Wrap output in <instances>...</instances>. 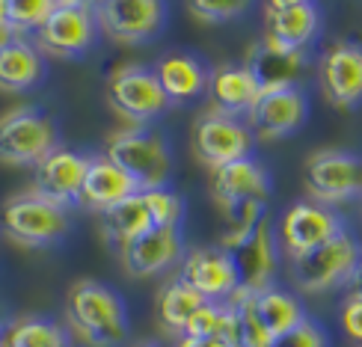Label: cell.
Here are the masks:
<instances>
[{
	"instance_id": "42",
	"label": "cell",
	"mask_w": 362,
	"mask_h": 347,
	"mask_svg": "<svg viewBox=\"0 0 362 347\" xmlns=\"http://www.w3.org/2000/svg\"><path fill=\"white\" fill-rule=\"evenodd\" d=\"M140 347H160V344H140Z\"/></svg>"
},
{
	"instance_id": "24",
	"label": "cell",
	"mask_w": 362,
	"mask_h": 347,
	"mask_svg": "<svg viewBox=\"0 0 362 347\" xmlns=\"http://www.w3.org/2000/svg\"><path fill=\"white\" fill-rule=\"evenodd\" d=\"M155 78L170 101H187L208 89V71L202 69L199 59H193L187 54L163 57L155 69Z\"/></svg>"
},
{
	"instance_id": "31",
	"label": "cell",
	"mask_w": 362,
	"mask_h": 347,
	"mask_svg": "<svg viewBox=\"0 0 362 347\" xmlns=\"http://www.w3.org/2000/svg\"><path fill=\"white\" fill-rule=\"evenodd\" d=\"M57 4L59 0H6V18L12 27V36L36 33Z\"/></svg>"
},
{
	"instance_id": "33",
	"label": "cell",
	"mask_w": 362,
	"mask_h": 347,
	"mask_svg": "<svg viewBox=\"0 0 362 347\" xmlns=\"http://www.w3.org/2000/svg\"><path fill=\"white\" fill-rule=\"evenodd\" d=\"M143 199L148 208V217H152V225L178 229L181 217H185V202H181L178 193H173L170 187H158V190H143Z\"/></svg>"
},
{
	"instance_id": "5",
	"label": "cell",
	"mask_w": 362,
	"mask_h": 347,
	"mask_svg": "<svg viewBox=\"0 0 362 347\" xmlns=\"http://www.w3.org/2000/svg\"><path fill=\"white\" fill-rule=\"evenodd\" d=\"M0 225L6 237L24 247H48L69 232V214L66 208L54 205L36 190L12 196L0 211Z\"/></svg>"
},
{
	"instance_id": "41",
	"label": "cell",
	"mask_w": 362,
	"mask_h": 347,
	"mask_svg": "<svg viewBox=\"0 0 362 347\" xmlns=\"http://www.w3.org/2000/svg\"><path fill=\"white\" fill-rule=\"evenodd\" d=\"M81 4H86V6H93V9H95V6L101 4V0H81Z\"/></svg>"
},
{
	"instance_id": "7",
	"label": "cell",
	"mask_w": 362,
	"mask_h": 347,
	"mask_svg": "<svg viewBox=\"0 0 362 347\" xmlns=\"http://www.w3.org/2000/svg\"><path fill=\"white\" fill-rule=\"evenodd\" d=\"M229 252L235 276H238V291L240 294H255L274 285L276 276V237H274V223L264 217L250 235H244L235 244L223 247Z\"/></svg>"
},
{
	"instance_id": "4",
	"label": "cell",
	"mask_w": 362,
	"mask_h": 347,
	"mask_svg": "<svg viewBox=\"0 0 362 347\" xmlns=\"http://www.w3.org/2000/svg\"><path fill=\"white\" fill-rule=\"evenodd\" d=\"M57 148V128L39 107H12L0 116V163L9 167H36Z\"/></svg>"
},
{
	"instance_id": "35",
	"label": "cell",
	"mask_w": 362,
	"mask_h": 347,
	"mask_svg": "<svg viewBox=\"0 0 362 347\" xmlns=\"http://www.w3.org/2000/svg\"><path fill=\"white\" fill-rule=\"evenodd\" d=\"M274 347H327V339L321 333V327L306 318L303 324H297L294 329L274 339Z\"/></svg>"
},
{
	"instance_id": "22",
	"label": "cell",
	"mask_w": 362,
	"mask_h": 347,
	"mask_svg": "<svg viewBox=\"0 0 362 347\" xmlns=\"http://www.w3.org/2000/svg\"><path fill=\"white\" fill-rule=\"evenodd\" d=\"M140 193V187L116 167V163L101 155V158H89V167H86V178H83V190H81V205H89L93 211L110 208L116 202L128 199V196Z\"/></svg>"
},
{
	"instance_id": "3",
	"label": "cell",
	"mask_w": 362,
	"mask_h": 347,
	"mask_svg": "<svg viewBox=\"0 0 362 347\" xmlns=\"http://www.w3.org/2000/svg\"><path fill=\"white\" fill-rule=\"evenodd\" d=\"M107 158L140 187V193L167 187L173 172L167 143L158 134H148L143 128L116 131L107 143Z\"/></svg>"
},
{
	"instance_id": "32",
	"label": "cell",
	"mask_w": 362,
	"mask_h": 347,
	"mask_svg": "<svg viewBox=\"0 0 362 347\" xmlns=\"http://www.w3.org/2000/svg\"><path fill=\"white\" fill-rule=\"evenodd\" d=\"M229 321H232V309H229V300L226 303H205L196 309V314L187 321L185 333L181 336H220L226 341V333H229Z\"/></svg>"
},
{
	"instance_id": "19",
	"label": "cell",
	"mask_w": 362,
	"mask_h": 347,
	"mask_svg": "<svg viewBox=\"0 0 362 347\" xmlns=\"http://www.w3.org/2000/svg\"><path fill=\"white\" fill-rule=\"evenodd\" d=\"M247 71L252 74L259 93H270V89H288L300 81L303 71V54L300 51H282L270 42H259L247 57Z\"/></svg>"
},
{
	"instance_id": "23",
	"label": "cell",
	"mask_w": 362,
	"mask_h": 347,
	"mask_svg": "<svg viewBox=\"0 0 362 347\" xmlns=\"http://www.w3.org/2000/svg\"><path fill=\"white\" fill-rule=\"evenodd\" d=\"M42 54L36 45L12 36L0 45V89L4 93H27L42 81Z\"/></svg>"
},
{
	"instance_id": "1",
	"label": "cell",
	"mask_w": 362,
	"mask_h": 347,
	"mask_svg": "<svg viewBox=\"0 0 362 347\" xmlns=\"http://www.w3.org/2000/svg\"><path fill=\"white\" fill-rule=\"evenodd\" d=\"M69 324L93 347H119L128 339V312L113 288L83 279L69 291Z\"/></svg>"
},
{
	"instance_id": "37",
	"label": "cell",
	"mask_w": 362,
	"mask_h": 347,
	"mask_svg": "<svg viewBox=\"0 0 362 347\" xmlns=\"http://www.w3.org/2000/svg\"><path fill=\"white\" fill-rule=\"evenodd\" d=\"M175 347H229L220 336H178Z\"/></svg>"
},
{
	"instance_id": "21",
	"label": "cell",
	"mask_w": 362,
	"mask_h": 347,
	"mask_svg": "<svg viewBox=\"0 0 362 347\" xmlns=\"http://www.w3.org/2000/svg\"><path fill=\"white\" fill-rule=\"evenodd\" d=\"M208 95L217 113L226 116H247L252 110L255 98H259V86H255L252 74L247 66H217L208 74Z\"/></svg>"
},
{
	"instance_id": "18",
	"label": "cell",
	"mask_w": 362,
	"mask_h": 347,
	"mask_svg": "<svg viewBox=\"0 0 362 347\" xmlns=\"http://www.w3.org/2000/svg\"><path fill=\"white\" fill-rule=\"evenodd\" d=\"M211 190H214V199L226 208L244 199H267L270 178L259 160L240 158L226 163V167L211 170Z\"/></svg>"
},
{
	"instance_id": "34",
	"label": "cell",
	"mask_w": 362,
	"mask_h": 347,
	"mask_svg": "<svg viewBox=\"0 0 362 347\" xmlns=\"http://www.w3.org/2000/svg\"><path fill=\"white\" fill-rule=\"evenodd\" d=\"M187 6L199 21L220 24L244 12L250 6V0H187Z\"/></svg>"
},
{
	"instance_id": "25",
	"label": "cell",
	"mask_w": 362,
	"mask_h": 347,
	"mask_svg": "<svg viewBox=\"0 0 362 347\" xmlns=\"http://www.w3.org/2000/svg\"><path fill=\"white\" fill-rule=\"evenodd\" d=\"M101 229L107 235V240H113L119 247L131 244L134 237H140L143 232L152 229V217H148L143 193H134L128 199L104 208L101 211Z\"/></svg>"
},
{
	"instance_id": "6",
	"label": "cell",
	"mask_w": 362,
	"mask_h": 347,
	"mask_svg": "<svg viewBox=\"0 0 362 347\" xmlns=\"http://www.w3.org/2000/svg\"><path fill=\"white\" fill-rule=\"evenodd\" d=\"M107 98L113 104V110L134 125H143L170 107V98L163 95L155 71H148L143 66L116 69L107 83Z\"/></svg>"
},
{
	"instance_id": "27",
	"label": "cell",
	"mask_w": 362,
	"mask_h": 347,
	"mask_svg": "<svg viewBox=\"0 0 362 347\" xmlns=\"http://www.w3.org/2000/svg\"><path fill=\"white\" fill-rule=\"evenodd\" d=\"M232 309V321H229V333H226V341L229 347H274V336L264 329L259 312H255L252 294H235L229 300Z\"/></svg>"
},
{
	"instance_id": "10",
	"label": "cell",
	"mask_w": 362,
	"mask_h": 347,
	"mask_svg": "<svg viewBox=\"0 0 362 347\" xmlns=\"http://www.w3.org/2000/svg\"><path fill=\"white\" fill-rule=\"evenodd\" d=\"M306 190L321 202L362 196V158L348 152H315L303 167Z\"/></svg>"
},
{
	"instance_id": "14",
	"label": "cell",
	"mask_w": 362,
	"mask_h": 347,
	"mask_svg": "<svg viewBox=\"0 0 362 347\" xmlns=\"http://www.w3.org/2000/svg\"><path fill=\"white\" fill-rule=\"evenodd\" d=\"M306 119V98L297 86L270 89L255 98L252 110L247 113V128L259 140H276L297 131Z\"/></svg>"
},
{
	"instance_id": "36",
	"label": "cell",
	"mask_w": 362,
	"mask_h": 347,
	"mask_svg": "<svg viewBox=\"0 0 362 347\" xmlns=\"http://www.w3.org/2000/svg\"><path fill=\"white\" fill-rule=\"evenodd\" d=\"M341 329L351 341L362 344V300L359 297H348L341 303Z\"/></svg>"
},
{
	"instance_id": "30",
	"label": "cell",
	"mask_w": 362,
	"mask_h": 347,
	"mask_svg": "<svg viewBox=\"0 0 362 347\" xmlns=\"http://www.w3.org/2000/svg\"><path fill=\"white\" fill-rule=\"evenodd\" d=\"M264 199H244V202H232L226 205V232H223V244H235L244 235H250L255 225L264 220Z\"/></svg>"
},
{
	"instance_id": "13",
	"label": "cell",
	"mask_w": 362,
	"mask_h": 347,
	"mask_svg": "<svg viewBox=\"0 0 362 347\" xmlns=\"http://www.w3.org/2000/svg\"><path fill=\"white\" fill-rule=\"evenodd\" d=\"M344 229L341 220L321 202H297L279 220V240L288 259L303 255Z\"/></svg>"
},
{
	"instance_id": "44",
	"label": "cell",
	"mask_w": 362,
	"mask_h": 347,
	"mask_svg": "<svg viewBox=\"0 0 362 347\" xmlns=\"http://www.w3.org/2000/svg\"><path fill=\"white\" fill-rule=\"evenodd\" d=\"M0 347H9V344H4V341H0Z\"/></svg>"
},
{
	"instance_id": "39",
	"label": "cell",
	"mask_w": 362,
	"mask_h": 347,
	"mask_svg": "<svg viewBox=\"0 0 362 347\" xmlns=\"http://www.w3.org/2000/svg\"><path fill=\"white\" fill-rule=\"evenodd\" d=\"M6 39H12V27H9V18H6V0H0V45Z\"/></svg>"
},
{
	"instance_id": "15",
	"label": "cell",
	"mask_w": 362,
	"mask_h": 347,
	"mask_svg": "<svg viewBox=\"0 0 362 347\" xmlns=\"http://www.w3.org/2000/svg\"><path fill=\"white\" fill-rule=\"evenodd\" d=\"M86 167H89V160L83 155L57 146L51 155H45L36 163V193L51 199L59 208L81 202Z\"/></svg>"
},
{
	"instance_id": "2",
	"label": "cell",
	"mask_w": 362,
	"mask_h": 347,
	"mask_svg": "<svg viewBox=\"0 0 362 347\" xmlns=\"http://www.w3.org/2000/svg\"><path fill=\"white\" fill-rule=\"evenodd\" d=\"M359 259H362L359 244L341 229L339 235L324 240L321 247H315L303 255H294L291 282L303 294H321V291L341 288V285L351 282Z\"/></svg>"
},
{
	"instance_id": "43",
	"label": "cell",
	"mask_w": 362,
	"mask_h": 347,
	"mask_svg": "<svg viewBox=\"0 0 362 347\" xmlns=\"http://www.w3.org/2000/svg\"><path fill=\"white\" fill-rule=\"evenodd\" d=\"M0 341H4V327H0Z\"/></svg>"
},
{
	"instance_id": "8",
	"label": "cell",
	"mask_w": 362,
	"mask_h": 347,
	"mask_svg": "<svg viewBox=\"0 0 362 347\" xmlns=\"http://www.w3.org/2000/svg\"><path fill=\"white\" fill-rule=\"evenodd\" d=\"M95 9L81 0H59L54 12L36 30V42L42 51L57 57L83 54L95 39Z\"/></svg>"
},
{
	"instance_id": "11",
	"label": "cell",
	"mask_w": 362,
	"mask_h": 347,
	"mask_svg": "<svg viewBox=\"0 0 362 347\" xmlns=\"http://www.w3.org/2000/svg\"><path fill=\"white\" fill-rule=\"evenodd\" d=\"M181 282H187L190 288L211 300V303H226L238 294V276L229 252L223 247H199L181 255Z\"/></svg>"
},
{
	"instance_id": "17",
	"label": "cell",
	"mask_w": 362,
	"mask_h": 347,
	"mask_svg": "<svg viewBox=\"0 0 362 347\" xmlns=\"http://www.w3.org/2000/svg\"><path fill=\"white\" fill-rule=\"evenodd\" d=\"M324 95L336 107H351L362 101V48L351 42H339L324 54L321 63Z\"/></svg>"
},
{
	"instance_id": "16",
	"label": "cell",
	"mask_w": 362,
	"mask_h": 347,
	"mask_svg": "<svg viewBox=\"0 0 362 347\" xmlns=\"http://www.w3.org/2000/svg\"><path fill=\"white\" fill-rule=\"evenodd\" d=\"M181 235L178 229H160L152 225L148 232L140 237H134L131 244L122 247V264L131 276L146 279V276H158L175 261H181Z\"/></svg>"
},
{
	"instance_id": "29",
	"label": "cell",
	"mask_w": 362,
	"mask_h": 347,
	"mask_svg": "<svg viewBox=\"0 0 362 347\" xmlns=\"http://www.w3.org/2000/svg\"><path fill=\"white\" fill-rule=\"evenodd\" d=\"M4 344L9 347H69L63 327L45 318H27L4 329Z\"/></svg>"
},
{
	"instance_id": "28",
	"label": "cell",
	"mask_w": 362,
	"mask_h": 347,
	"mask_svg": "<svg viewBox=\"0 0 362 347\" xmlns=\"http://www.w3.org/2000/svg\"><path fill=\"white\" fill-rule=\"evenodd\" d=\"M205 303V297H199L187 282L181 279H173L170 285H163L160 294H158V318L160 324L170 329V333H185L187 321L196 314V309H199Z\"/></svg>"
},
{
	"instance_id": "20",
	"label": "cell",
	"mask_w": 362,
	"mask_h": 347,
	"mask_svg": "<svg viewBox=\"0 0 362 347\" xmlns=\"http://www.w3.org/2000/svg\"><path fill=\"white\" fill-rule=\"evenodd\" d=\"M315 33H318V9H315L312 0H303V4H294V6L267 9L264 42L276 45V48L303 51Z\"/></svg>"
},
{
	"instance_id": "12",
	"label": "cell",
	"mask_w": 362,
	"mask_h": 347,
	"mask_svg": "<svg viewBox=\"0 0 362 347\" xmlns=\"http://www.w3.org/2000/svg\"><path fill=\"white\" fill-rule=\"evenodd\" d=\"M95 18L116 42H146L163 27V0H101Z\"/></svg>"
},
{
	"instance_id": "26",
	"label": "cell",
	"mask_w": 362,
	"mask_h": 347,
	"mask_svg": "<svg viewBox=\"0 0 362 347\" xmlns=\"http://www.w3.org/2000/svg\"><path fill=\"white\" fill-rule=\"evenodd\" d=\"M252 303H255V312H259L264 329L274 339H279L282 333H288V329H294L297 324L306 321V312L300 306V300L288 291L276 288V285H267V288L255 291Z\"/></svg>"
},
{
	"instance_id": "38",
	"label": "cell",
	"mask_w": 362,
	"mask_h": 347,
	"mask_svg": "<svg viewBox=\"0 0 362 347\" xmlns=\"http://www.w3.org/2000/svg\"><path fill=\"white\" fill-rule=\"evenodd\" d=\"M348 297H359V300H362V259H359L354 276H351V282H348Z\"/></svg>"
},
{
	"instance_id": "9",
	"label": "cell",
	"mask_w": 362,
	"mask_h": 347,
	"mask_svg": "<svg viewBox=\"0 0 362 347\" xmlns=\"http://www.w3.org/2000/svg\"><path fill=\"white\" fill-rule=\"evenodd\" d=\"M250 148H252V131L244 122H238L235 116L211 110L193 128V152L208 170L250 158Z\"/></svg>"
},
{
	"instance_id": "40",
	"label": "cell",
	"mask_w": 362,
	"mask_h": 347,
	"mask_svg": "<svg viewBox=\"0 0 362 347\" xmlns=\"http://www.w3.org/2000/svg\"><path fill=\"white\" fill-rule=\"evenodd\" d=\"M294 4H303V0H267V9H279V6H294Z\"/></svg>"
}]
</instances>
